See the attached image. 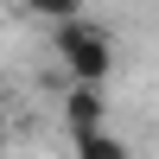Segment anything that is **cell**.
I'll return each instance as SVG.
<instances>
[{
	"label": "cell",
	"mask_w": 159,
	"mask_h": 159,
	"mask_svg": "<svg viewBox=\"0 0 159 159\" xmlns=\"http://www.w3.org/2000/svg\"><path fill=\"white\" fill-rule=\"evenodd\" d=\"M57 57H64V70H70V83H108V76H115V45H108V32L89 25L83 13L57 25Z\"/></svg>",
	"instance_id": "obj_1"
},
{
	"label": "cell",
	"mask_w": 159,
	"mask_h": 159,
	"mask_svg": "<svg viewBox=\"0 0 159 159\" xmlns=\"http://www.w3.org/2000/svg\"><path fill=\"white\" fill-rule=\"evenodd\" d=\"M102 115H108L102 83H70V89H64V127H70L76 140H83V134H96V127H102Z\"/></svg>",
	"instance_id": "obj_2"
},
{
	"label": "cell",
	"mask_w": 159,
	"mask_h": 159,
	"mask_svg": "<svg viewBox=\"0 0 159 159\" xmlns=\"http://www.w3.org/2000/svg\"><path fill=\"white\" fill-rule=\"evenodd\" d=\"M76 159H134V153H127V140H115V134H102V127H96V134L76 140Z\"/></svg>",
	"instance_id": "obj_3"
},
{
	"label": "cell",
	"mask_w": 159,
	"mask_h": 159,
	"mask_svg": "<svg viewBox=\"0 0 159 159\" xmlns=\"http://www.w3.org/2000/svg\"><path fill=\"white\" fill-rule=\"evenodd\" d=\"M25 13H38V19L64 25V19H76V13H83V0H25Z\"/></svg>",
	"instance_id": "obj_4"
},
{
	"label": "cell",
	"mask_w": 159,
	"mask_h": 159,
	"mask_svg": "<svg viewBox=\"0 0 159 159\" xmlns=\"http://www.w3.org/2000/svg\"><path fill=\"white\" fill-rule=\"evenodd\" d=\"M0 147H7V115H0Z\"/></svg>",
	"instance_id": "obj_5"
}]
</instances>
